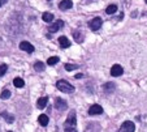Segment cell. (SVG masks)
<instances>
[{"instance_id": "6da1fadb", "label": "cell", "mask_w": 147, "mask_h": 132, "mask_svg": "<svg viewBox=\"0 0 147 132\" xmlns=\"http://www.w3.org/2000/svg\"><path fill=\"white\" fill-rule=\"evenodd\" d=\"M56 86H57L59 90H61V92H64V93H73L74 92V86L70 85L69 82L65 81V80H59V81L56 82Z\"/></svg>"}, {"instance_id": "7a4b0ae2", "label": "cell", "mask_w": 147, "mask_h": 132, "mask_svg": "<svg viewBox=\"0 0 147 132\" xmlns=\"http://www.w3.org/2000/svg\"><path fill=\"white\" fill-rule=\"evenodd\" d=\"M76 123H77V119H76V111H70L69 115H68L67 120H65V128H74Z\"/></svg>"}, {"instance_id": "3957f363", "label": "cell", "mask_w": 147, "mask_h": 132, "mask_svg": "<svg viewBox=\"0 0 147 132\" xmlns=\"http://www.w3.org/2000/svg\"><path fill=\"white\" fill-rule=\"evenodd\" d=\"M134 129H136V124L130 120H126L122 123L121 127H120L119 132H134Z\"/></svg>"}, {"instance_id": "277c9868", "label": "cell", "mask_w": 147, "mask_h": 132, "mask_svg": "<svg viewBox=\"0 0 147 132\" xmlns=\"http://www.w3.org/2000/svg\"><path fill=\"white\" fill-rule=\"evenodd\" d=\"M89 28L94 31L99 30V29L102 28V18H100V17H95V18H92V20L89 22Z\"/></svg>"}, {"instance_id": "5b68a950", "label": "cell", "mask_w": 147, "mask_h": 132, "mask_svg": "<svg viewBox=\"0 0 147 132\" xmlns=\"http://www.w3.org/2000/svg\"><path fill=\"white\" fill-rule=\"evenodd\" d=\"M20 48L22 51H25V52H28V54H33L34 52V46L31 45L30 42H26V41H22V42L20 43Z\"/></svg>"}, {"instance_id": "8992f818", "label": "cell", "mask_w": 147, "mask_h": 132, "mask_svg": "<svg viewBox=\"0 0 147 132\" xmlns=\"http://www.w3.org/2000/svg\"><path fill=\"white\" fill-rule=\"evenodd\" d=\"M61 28H64V21H63V20H57L55 24H52V25L48 28V30H50L51 33H56V31H59Z\"/></svg>"}, {"instance_id": "52a82bcc", "label": "cell", "mask_w": 147, "mask_h": 132, "mask_svg": "<svg viewBox=\"0 0 147 132\" xmlns=\"http://www.w3.org/2000/svg\"><path fill=\"white\" fill-rule=\"evenodd\" d=\"M122 73H124V69H122V67L120 64H115L113 67L111 68V75L113 77H119L121 76Z\"/></svg>"}, {"instance_id": "ba28073f", "label": "cell", "mask_w": 147, "mask_h": 132, "mask_svg": "<svg viewBox=\"0 0 147 132\" xmlns=\"http://www.w3.org/2000/svg\"><path fill=\"white\" fill-rule=\"evenodd\" d=\"M67 107H68V105H67V102H65L64 99L56 98V101H55V109H57L59 111H64Z\"/></svg>"}, {"instance_id": "9c48e42d", "label": "cell", "mask_w": 147, "mask_h": 132, "mask_svg": "<svg viewBox=\"0 0 147 132\" xmlns=\"http://www.w3.org/2000/svg\"><path fill=\"white\" fill-rule=\"evenodd\" d=\"M103 112V107L99 106V105H92L89 109V114L90 115H100Z\"/></svg>"}, {"instance_id": "30bf717a", "label": "cell", "mask_w": 147, "mask_h": 132, "mask_svg": "<svg viewBox=\"0 0 147 132\" xmlns=\"http://www.w3.org/2000/svg\"><path fill=\"white\" fill-rule=\"evenodd\" d=\"M73 7V1L72 0H63L60 4H59V8L61 11H65V9H70Z\"/></svg>"}, {"instance_id": "8fae6325", "label": "cell", "mask_w": 147, "mask_h": 132, "mask_svg": "<svg viewBox=\"0 0 147 132\" xmlns=\"http://www.w3.org/2000/svg\"><path fill=\"white\" fill-rule=\"evenodd\" d=\"M59 43H60V46L63 48H68L70 46V41L68 39L65 35H61L60 38H59Z\"/></svg>"}, {"instance_id": "7c38bea8", "label": "cell", "mask_w": 147, "mask_h": 132, "mask_svg": "<svg viewBox=\"0 0 147 132\" xmlns=\"http://www.w3.org/2000/svg\"><path fill=\"white\" fill-rule=\"evenodd\" d=\"M47 103H48V97H40L38 99V102H36V106H38V109H45L47 106Z\"/></svg>"}, {"instance_id": "4fadbf2b", "label": "cell", "mask_w": 147, "mask_h": 132, "mask_svg": "<svg viewBox=\"0 0 147 132\" xmlns=\"http://www.w3.org/2000/svg\"><path fill=\"white\" fill-rule=\"evenodd\" d=\"M0 115H1L4 119H5L7 123H13V122H14V116L12 115V114H9V112H7V111L0 112Z\"/></svg>"}, {"instance_id": "5bb4252c", "label": "cell", "mask_w": 147, "mask_h": 132, "mask_svg": "<svg viewBox=\"0 0 147 132\" xmlns=\"http://www.w3.org/2000/svg\"><path fill=\"white\" fill-rule=\"evenodd\" d=\"M42 18H43V21H46V22H51V21H53V14L50 13V12H43Z\"/></svg>"}, {"instance_id": "9a60e30c", "label": "cell", "mask_w": 147, "mask_h": 132, "mask_svg": "<svg viewBox=\"0 0 147 132\" xmlns=\"http://www.w3.org/2000/svg\"><path fill=\"white\" fill-rule=\"evenodd\" d=\"M38 122H39V124H40V126L46 127V126L48 124V116H47V115H45V114H42V115H39Z\"/></svg>"}, {"instance_id": "2e32d148", "label": "cell", "mask_w": 147, "mask_h": 132, "mask_svg": "<svg viewBox=\"0 0 147 132\" xmlns=\"http://www.w3.org/2000/svg\"><path fill=\"white\" fill-rule=\"evenodd\" d=\"M73 37H74L76 42H78V43H81L83 41V35H82V33H81L80 30H74V31H73Z\"/></svg>"}, {"instance_id": "e0dca14e", "label": "cell", "mask_w": 147, "mask_h": 132, "mask_svg": "<svg viewBox=\"0 0 147 132\" xmlns=\"http://www.w3.org/2000/svg\"><path fill=\"white\" fill-rule=\"evenodd\" d=\"M13 85L16 88H24V85H25V81H24L21 77H16V79L13 80Z\"/></svg>"}, {"instance_id": "ac0fdd59", "label": "cell", "mask_w": 147, "mask_h": 132, "mask_svg": "<svg viewBox=\"0 0 147 132\" xmlns=\"http://www.w3.org/2000/svg\"><path fill=\"white\" fill-rule=\"evenodd\" d=\"M116 11H117L116 4H111V5H108L106 8V13L107 14H113V13H116Z\"/></svg>"}, {"instance_id": "d6986e66", "label": "cell", "mask_w": 147, "mask_h": 132, "mask_svg": "<svg viewBox=\"0 0 147 132\" xmlns=\"http://www.w3.org/2000/svg\"><path fill=\"white\" fill-rule=\"evenodd\" d=\"M59 60H60L59 59V56H51L50 59L47 60V64L48 65H55V64H57L59 63Z\"/></svg>"}, {"instance_id": "ffe728a7", "label": "cell", "mask_w": 147, "mask_h": 132, "mask_svg": "<svg viewBox=\"0 0 147 132\" xmlns=\"http://www.w3.org/2000/svg\"><path fill=\"white\" fill-rule=\"evenodd\" d=\"M34 69L38 71V72H42V71L45 69V64H43L42 62H36L35 64H34Z\"/></svg>"}, {"instance_id": "44dd1931", "label": "cell", "mask_w": 147, "mask_h": 132, "mask_svg": "<svg viewBox=\"0 0 147 132\" xmlns=\"http://www.w3.org/2000/svg\"><path fill=\"white\" fill-rule=\"evenodd\" d=\"M115 88L116 86H115V84H112V82H107V84L103 85V89L107 90V92H111V90H113Z\"/></svg>"}, {"instance_id": "7402d4cb", "label": "cell", "mask_w": 147, "mask_h": 132, "mask_svg": "<svg viewBox=\"0 0 147 132\" xmlns=\"http://www.w3.org/2000/svg\"><path fill=\"white\" fill-rule=\"evenodd\" d=\"M1 99H8L9 97H11V90H8V89H5V90H3L1 92Z\"/></svg>"}, {"instance_id": "603a6c76", "label": "cell", "mask_w": 147, "mask_h": 132, "mask_svg": "<svg viewBox=\"0 0 147 132\" xmlns=\"http://www.w3.org/2000/svg\"><path fill=\"white\" fill-rule=\"evenodd\" d=\"M64 68L68 71V72H70V71H73V69H77L78 65L77 64H65Z\"/></svg>"}, {"instance_id": "cb8c5ba5", "label": "cell", "mask_w": 147, "mask_h": 132, "mask_svg": "<svg viewBox=\"0 0 147 132\" xmlns=\"http://www.w3.org/2000/svg\"><path fill=\"white\" fill-rule=\"evenodd\" d=\"M7 69H8L7 64H0V76H4L5 72H7Z\"/></svg>"}, {"instance_id": "d4e9b609", "label": "cell", "mask_w": 147, "mask_h": 132, "mask_svg": "<svg viewBox=\"0 0 147 132\" xmlns=\"http://www.w3.org/2000/svg\"><path fill=\"white\" fill-rule=\"evenodd\" d=\"M64 132H77V131H76L74 128H70V127H69V128H65Z\"/></svg>"}, {"instance_id": "484cf974", "label": "cell", "mask_w": 147, "mask_h": 132, "mask_svg": "<svg viewBox=\"0 0 147 132\" xmlns=\"http://www.w3.org/2000/svg\"><path fill=\"white\" fill-rule=\"evenodd\" d=\"M81 77H83L82 73H77V75H76V79H81Z\"/></svg>"}, {"instance_id": "4316f807", "label": "cell", "mask_w": 147, "mask_h": 132, "mask_svg": "<svg viewBox=\"0 0 147 132\" xmlns=\"http://www.w3.org/2000/svg\"><path fill=\"white\" fill-rule=\"evenodd\" d=\"M7 1H8V0H0V7H1V5H4V4H5Z\"/></svg>"}, {"instance_id": "83f0119b", "label": "cell", "mask_w": 147, "mask_h": 132, "mask_svg": "<svg viewBox=\"0 0 147 132\" xmlns=\"http://www.w3.org/2000/svg\"><path fill=\"white\" fill-rule=\"evenodd\" d=\"M144 1H146V3H147V0H144Z\"/></svg>"}, {"instance_id": "f1b7e54d", "label": "cell", "mask_w": 147, "mask_h": 132, "mask_svg": "<svg viewBox=\"0 0 147 132\" xmlns=\"http://www.w3.org/2000/svg\"><path fill=\"white\" fill-rule=\"evenodd\" d=\"M8 132H12V131H8Z\"/></svg>"}]
</instances>
